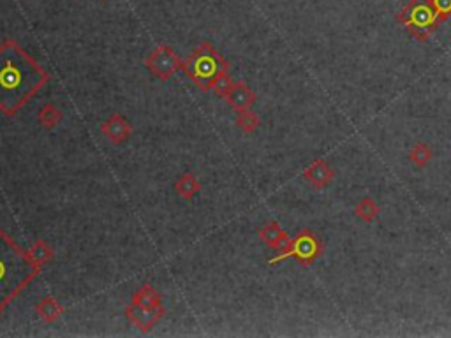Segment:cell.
Listing matches in <instances>:
<instances>
[{
	"mask_svg": "<svg viewBox=\"0 0 451 338\" xmlns=\"http://www.w3.org/2000/svg\"><path fill=\"white\" fill-rule=\"evenodd\" d=\"M50 83V72L14 39L0 45V111L18 115Z\"/></svg>",
	"mask_w": 451,
	"mask_h": 338,
	"instance_id": "6da1fadb",
	"label": "cell"
},
{
	"mask_svg": "<svg viewBox=\"0 0 451 338\" xmlns=\"http://www.w3.org/2000/svg\"><path fill=\"white\" fill-rule=\"evenodd\" d=\"M43 268L38 266L2 227H0V310H6L36 278Z\"/></svg>",
	"mask_w": 451,
	"mask_h": 338,
	"instance_id": "7a4b0ae2",
	"label": "cell"
},
{
	"mask_svg": "<svg viewBox=\"0 0 451 338\" xmlns=\"http://www.w3.org/2000/svg\"><path fill=\"white\" fill-rule=\"evenodd\" d=\"M182 71L201 92H210L214 83L229 71V62L210 43H203L183 60Z\"/></svg>",
	"mask_w": 451,
	"mask_h": 338,
	"instance_id": "3957f363",
	"label": "cell"
},
{
	"mask_svg": "<svg viewBox=\"0 0 451 338\" xmlns=\"http://www.w3.org/2000/svg\"><path fill=\"white\" fill-rule=\"evenodd\" d=\"M395 21L404 25L418 43H427L441 25L430 0H409L397 13Z\"/></svg>",
	"mask_w": 451,
	"mask_h": 338,
	"instance_id": "277c9868",
	"label": "cell"
},
{
	"mask_svg": "<svg viewBox=\"0 0 451 338\" xmlns=\"http://www.w3.org/2000/svg\"><path fill=\"white\" fill-rule=\"evenodd\" d=\"M322 250H325V245H322L321 238L310 229H302L295 238H291V245L286 252L277 254L275 257H271L268 261V264H277L281 261L286 259H295L300 266L309 268L310 264L316 263V261L321 257Z\"/></svg>",
	"mask_w": 451,
	"mask_h": 338,
	"instance_id": "5b68a950",
	"label": "cell"
},
{
	"mask_svg": "<svg viewBox=\"0 0 451 338\" xmlns=\"http://www.w3.org/2000/svg\"><path fill=\"white\" fill-rule=\"evenodd\" d=\"M143 64L156 78L168 81L175 72L180 71L183 60L170 45H159L150 52V55L145 58Z\"/></svg>",
	"mask_w": 451,
	"mask_h": 338,
	"instance_id": "8992f818",
	"label": "cell"
},
{
	"mask_svg": "<svg viewBox=\"0 0 451 338\" xmlns=\"http://www.w3.org/2000/svg\"><path fill=\"white\" fill-rule=\"evenodd\" d=\"M164 305H159V307H141V305H136L131 301L126 307V317L129 319V322L141 333H148L152 332L157 326V322L164 317Z\"/></svg>",
	"mask_w": 451,
	"mask_h": 338,
	"instance_id": "52a82bcc",
	"label": "cell"
},
{
	"mask_svg": "<svg viewBox=\"0 0 451 338\" xmlns=\"http://www.w3.org/2000/svg\"><path fill=\"white\" fill-rule=\"evenodd\" d=\"M131 123L127 122V118L120 113L109 116L106 122L101 123V133L104 134V137L108 141H112L113 145H122L126 143L127 137L131 136Z\"/></svg>",
	"mask_w": 451,
	"mask_h": 338,
	"instance_id": "ba28073f",
	"label": "cell"
},
{
	"mask_svg": "<svg viewBox=\"0 0 451 338\" xmlns=\"http://www.w3.org/2000/svg\"><path fill=\"white\" fill-rule=\"evenodd\" d=\"M335 178V169L330 166V162L326 159H316L313 164L303 171V180L314 188H325Z\"/></svg>",
	"mask_w": 451,
	"mask_h": 338,
	"instance_id": "9c48e42d",
	"label": "cell"
},
{
	"mask_svg": "<svg viewBox=\"0 0 451 338\" xmlns=\"http://www.w3.org/2000/svg\"><path fill=\"white\" fill-rule=\"evenodd\" d=\"M259 240L265 243L266 247H270L271 250H275L277 254L286 252L291 245V238H289L288 232L281 227L278 222H268L259 229Z\"/></svg>",
	"mask_w": 451,
	"mask_h": 338,
	"instance_id": "30bf717a",
	"label": "cell"
},
{
	"mask_svg": "<svg viewBox=\"0 0 451 338\" xmlns=\"http://www.w3.org/2000/svg\"><path fill=\"white\" fill-rule=\"evenodd\" d=\"M226 103L233 108L234 111L251 110L256 103V94L245 85L244 81H233L229 92L226 94Z\"/></svg>",
	"mask_w": 451,
	"mask_h": 338,
	"instance_id": "8fae6325",
	"label": "cell"
},
{
	"mask_svg": "<svg viewBox=\"0 0 451 338\" xmlns=\"http://www.w3.org/2000/svg\"><path fill=\"white\" fill-rule=\"evenodd\" d=\"M36 312H38V315L43 321L48 322V325H53V322H57L58 319H60V315L64 314V307H62L55 298L46 296L39 301L38 307H36Z\"/></svg>",
	"mask_w": 451,
	"mask_h": 338,
	"instance_id": "7c38bea8",
	"label": "cell"
},
{
	"mask_svg": "<svg viewBox=\"0 0 451 338\" xmlns=\"http://www.w3.org/2000/svg\"><path fill=\"white\" fill-rule=\"evenodd\" d=\"M175 191H177V194L180 196L182 199L189 201V199H192L194 196L201 191V184L190 171H185V173L178 178L177 184H175Z\"/></svg>",
	"mask_w": 451,
	"mask_h": 338,
	"instance_id": "4fadbf2b",
	"label": "cell"
},
{
	"mask_svg": "<svg viewBox=\"0 0 451 338\" xmlns=\"http://www.w3.org/2000/svg\"><path fill=\"white\" fill-rule=\"evenodd\" d=\"M131 301L136 305H141V307H159L163 305V300H161V294L153 289V286L150 283H143L138 291L133 294Z\"/></svg>",
	"mask_w": 451,
	"mask_h": 338,
	"instance_id": "5bb4252c",
	"label": "cell"
},
{
	"mask_svg": "<svg viewBox=\"0 0 451 338\" xmlns=\"http://www.w3.org/2000/svg\"><path fill=\"white\" fill-rule=\"evenodd\" d=\"M381 213V206L374 201L370 196H365V198L360 199L357 206H354V215L362 220V222L370 224L379 217Z\"/></svg>",
	"mask_w": 451,
	"mask_h": 338,
	"instance_id": "9a60e30c",
	"label": "cell"
},
{
	"mask_svg": "<svg viewBox=\"0 0 451 338\" xmlns=\"http://www.w3.org/2000/svg\"><path fill=\"white\" fill-rule=\"evenodd\" d=\"M38 122L41 123L45 129H53L62 122V111L55 103H46L38 113Z\"/></svg>",
	"mask_w": 451,
	"mask_h": 338,
	"instance_id": "2e32d148",
	"label": "cell"
},
{
	"mask_svg": "<svg viewBox=\"0 0 451 338\" xmlns=\"http://www.w3.org/2000/svg\"><path fill=\"white\" fill-rule=\"evenodd\" d=\"M28 256H31V259L34 261L38 266L43 268L45 264H48L53 259V249L48 245L45 240H38V242L28 249Z\"/></svg>",
	"mask_w": 451,
	"mask_h": 338,
	"instance_id": "e0dca14e",
	"label": "cell"
},
{
	"mask_svg": "<svg viewBox=\"0 0 451 338\" xmlns=\"http://www.w3.org/2000/svg\"><path fill=\"white\" fill-rule=\"evenodd\" d=\"M409 161L413 162L414 168L423 169L427 168L428 162L432 161V150L427 143H416L409 150Z\"/></svg>",
	"mask_w": 451,
	"mask_h": 338,
	"instance_id": "ac0fdd59",
	"label": "cell"
},
{
	"mask_svg": "<svg viewBox=\"0 0 451 338\" xmlns=\"http://www.w3.org/2000/svg\"><path fill=\"white\" fill-rule=\"evenodd\" d=\"M237 125H238V129H241V133L252 134L254 130H258L259 125H261V118H259V116L251 110L238 111Z\"/></svg>",
	"mask_w": 451,
	"mask_h": 338,
	"instance_id": "d6986e66",
	"label": "cell"
},
{
	"mask_svg": "<svg viewBox=\"0 0 451 338\" xmlns=\"http://www.w3.org/2000/svg\"><path fill=\"white\" fill-rule=\"evenodd\" d=\"M432 7H434L435 14H438L439 21L445 23L446 20L451 18V0H430Z\"/></svg>",
	"mask_w": 451,
	"mask_h": 338,
	"instance_id": "ffe728a7",
	"label": "cell"
},
{
	"mask_svg": "<svg viewBox=\"0 0 451 338\" xmlns=\"http://www.w3.org/2000/svg\"><path fill=\"white\" fill-rule=\"evenodd\" d=\"M231 85H233V79H231V76L226 72V74H222L221 78H219L217 81L214 83V86H212V90H214L215 96L222 97V99H224L226 94L229 92Z\"/></svg>",
	"mask_w": 451,
	"mask_h": 338,
	"instance_id": "44dd1931",
	"label": "cell"
},
{
	"mask_svg": "<svg viewBox=\"0 0 451 338\" xmlns=\"http://www.w3.org/2000/svg\"><path fill=\"white\" fill-rule=\"evenodd\" d=\"M2 314H4V312H2V310H0V315H2Z\"/></svg>",
	"mask_w": 451,
	"mask_h": 338,
	"instance_id": "7402d4cb",
	"label": "cell"
}]
</instances>
